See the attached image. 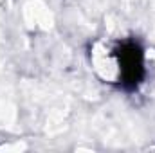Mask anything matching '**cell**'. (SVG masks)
<instances>
[{"mask_svg": "<svg viewBox=\"0 0 155 153\" xmlns=\"http://www.w3.org/2000/svg\"><path fill=\"white\" fill-rule=\"evenodd\" d=\"M94 65L105 81L123 88H137L144 77V54L135 40L107 43L94 52Z\"/></svg>", "mask_w": 155, "mask_h": 153, "instance_id": "6da1fadb", "label": "cell"}]
</instances>
